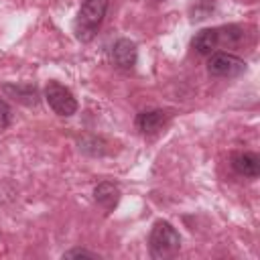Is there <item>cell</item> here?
Instances as JSON below:
<instances>
[{"mask_svg":"<svg viewBox=\"0 0 260 260\" xmlns=\"http://www.w3.org/2000/svg\"><path fill=\"white\" fill-rule=\"evenodd\" d=\"M110 0H85L77 12V18L73 22V32L79 41L87 43L95 37L100 24L104 22V16L108 12Z\"/></svg>","mask_w":260,"mask_h":260,"instance_id":"6da1fadb","label":"cell"},{"mask_svg":"<svg viewBox=\"0 0 260 260\" xmlns=\"http://www.w3.org/2000/svg\"><path fill=\"white\" fill-rule=\"evenodd\" d=\"M148 248L152 258H171L181 248V236L179 232L165 219L154 221L150 236H148Z\"/></svg>","mask_w":260,"mask_h":260,"instance_id":"7a4b0ae2","label":"cell"},{"mask_svg":"<svg viewBox=\"0 0 260 260\" xmlns=\"http://www.w3.org/2000/svg\"><path fill=\"white\" fill-rule=\"evenodd\" d=\"M45 102L57 116H73L77 112V100L69 87L61 85L59 81H49L45 85Z\"/></svg>","mask_w":260,"mask_h":260,"instance_id":"3957f363","label":"cell"},{"mask_svg":"<svg viewBox=\"0 0 260 260\" xmlns=\"http://www.w3.org/2000/svg\"><path fill=\"white\" fill-rule=\"evenodd\" d=\"M207 71L215 77H236L246 71V61L225 51L211 53L207 61Z\"/></svg>","mask_w":260,"mask_h":260,"instance_id":"277c9868","label":"cell"},{"mask_svg":"<svg viewBox=\"0 0 260 260\" xmlns=\"http://www.w3.org/2000/svg\"><path fill=\"white\" fill-rule=\"evenodd\" d=\"M136 59H138V49H136V43L130 41V39H118L112 47V63L122 69V71H130L134 69L136 65Z\"/></svg>","mask_w":260,"mask_h":260,"instance_id":"5b68a950","label":"cell"},{"mask_svg":"<svg viewBox=\"0 0 260 260\" xmlns=\"http://www.w3.org/2000/svg\"><path fill=\"white\" fill-rule=\"evenodd\" d=\"M171 114L167 110H144L136 116V128L142 134H156L169 124Z\"/></svg>","mask_w":260,"mask_h":260,"instance_id":"8992f818","label":"cell"},{"mask_svg":"<svg viewBox=\"0 0 260 260\" xmlns=\"http://www.w3.org/2000/svg\"><path fill=\"white\" fill-rule=\"evenodd\" d=\"M232 167L242 177H258L260 175V156L254 152H236L232 156Z\"/></svg>","mask_w":260,"mask_h":260,"instance_id":"52a82bcc","label":"cell"},{"mask_svg":"<svg viewBox=\"0 0 260 260\" xmlns=\"http://www.w3.org/2000/svg\"><path fill=\"white\" fill-rule=\"evenodd\" d=\"M191 47H193L199 55H211V53H215V49L219 47L217 28H203V30H199V32L191 39Z\"/></svg>","mask_w":260,"mask_h":260,"instance_id":"ba28073f","label":"cell"},{"mask_svg":"<svg viewBox=\"0 0 260 260\" xmlns=\"http://www.w3.org/2000/svg\"><path fill=\"white\" fill-rule=\"evenodd\" d=\"M93 197L106 211H112L120 201V189H118V185H114L110 181H104L93 189Z\"/></svg>","mask_w":260,"mask_h":260,"instance_id":"9c48e42d","label":"cell"},{"mask_svg":"<svg viewBox=\"0 0 260 260\" xmlns=\"http://www.w3.org/2000/svg\"><path fill=\"white\" fill-rule=\"evenodd\" d=\"M217 39H219V45H225V47H238L246 41V30L238 24H228V26H221L217 28Z\"/></svg>","mask_w":260,"mask_h":260,"instance_id":"30bf717a","label":"cell"},{"mask_svg":"<svg viewBox=\"0 0 260 260\" xmlns=\"http://www.w3.org/2000/svg\"><path fill=\"white\" fill-rule=\"evenodd\" d=\"M4 91L10 93L14 100L26 104V106L37 104V89L32 85H4Z\"/></svg>","mask_w":260,"mask_h":260,"instance_id":"8fae6325","label":"cell"},{"mask_svg":"<svg viewBox=\"0 0 260 260\" xmlns=\"http://www.w3.org/2000/svg\"><path fill=\"white\" fill-rule=\"evenodd\" d=\"M213 8H215V0H195V2L191 4V10H189L191 20L197 22V20L207 18V16L213 12Z\"/></svg>","mask_w":260,"mask_h":260,"instance_id":"7c38bea8","label":"cell"},{"mask_svg":"<svg viewBox=\"0 0 260 260\" xmlns=\"http://www.w3.org/2000/svg\"><path fill=\"white\" fill-rule=\"evenodd\" d=\"M10 122H12V110L4 100H0V128L10 126Z\"/></svg>","mask_w":260,"mask_h":260,"instance_id":"4fadbf2b","label":"cell"},{"mask_svg":"<svg viewBox=\"0 0 260 260\" xmlns=\"http://www.w3.org/2000/svg\"><path fill=\"white\" fill-rule=\"evenodd\" d=\"M63 258H98V254L89 252V250H83V248H73V250L65 252Z\"/></svg>","mask_w":260,"mask_h":260,"instance_id":"5bb4252c","label":"cell"}]
</instances>
